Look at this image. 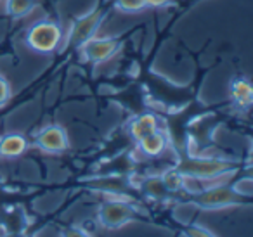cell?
Returning <instances> with one entry per match:
<instances>
[{"label":"cell","instance_id":"cell-1","mask_svg":"<svg viewBox=\"0 0 253 237\" xmlns=\"http://www.w3.org/2000/svg\"><path fill=\"white\" fill-rule=\"evenodd\" d=\"M177 170L186 177L210 180V178H217L229 171H236V164L231 159L218 156H191L180 161L177 164Z\"/></svg>","mask_w":253,"mask_h":237},{"label":"cell","instance_id":"cell-2","mask_svg":"<svg viewBox=\"0 0 253 237\" xmlns=\"http://www.w3.org/2000/svg\"><path fill=\"white\" fill-rule=\"evenodd\" d=\"M61 42V28L52 21H42L33 25L26 33V43L35 52H52Z\"/></svg>","mask_w":253,"mask_h":237},{"label":"cell","instance_id":"cell-3","mask_svg":"<svg viewBox=\"0 0 253 237\" xmlns=\"http://www.w3.org/2000/svg\"><path fill=\"white\" fill-rule=\"evenodd\" d=\"M241 202H243V198L236 194L231 185L220 184V185H213V187L196 194L194 204L201 206V208H208V209H225V208H231V206L241 204Z\"/></svg>","mask_w":253,"mask_h":237},{"label":"cell","instance_id":"cell-4","mask_svg":"<svg viewBox=\"0 0 253 237\" xmlns=\"http://www.w3.org/2000/svg\"><path fill=\"white\" fill-rule=\"evenodd\" d=\"M102 18H104L102 11H92V12H88V14L78 18L77 21L73 23V26H71L70 39H68L70 40V45L80 49L87 40L95 37V33H97L99 26H101V23H102Z\"/></svg>","mask_w":253,"mask_h":237},{"label":"cell","instance_id":"cell-5","mask_svg":"<svg viewBox=\"0 0 253 237\" xmlns=\"http://www.w3.org/2000/svg\"><path fill=\"white\" fill-rule=\"evenodd\" d=\"M134 215L132 206L123 201H108L99 208V220L106 229H120L130 222Z\"/></svg>","mask_w":253,"mask_h":237},{"label":"cell","instance_id":"cell-6","mask_svg":"<svg viewBox=\"0 0 253 237\" xmlns=\"http://www.w3.org/2000/svg\"><path fill=\"white\" fill-rule=\"evenodd\" d=\"M120 49V42L111 37H104V39H95L92 37L90 40L80 47L82 56L87 59L88 63H104L109 57H113Z\"/></svg>","mask_w":253,"mask_h":237},{"label":"cell","instance_id":"cell-7","mask_svg":"<svg viewBox=\"0 0 253 237\" xmlns=\"http://www.w3.org/2000/svg\"><path fill=\"white\" fill-rule=\"evenodd\" d=\"M37 146L42 151H45V153L57 154V153H64L68 149L70 140H68V133L64 132L63 126L50 125L39 132V135H37Z\"/></svg>","mask_w":253,"mask_h":237},{"label":"cell","instance_id":"cell-8","mask_svg":"<svg viewBox=\"0 0 253 237\" xmlns=\"http://www.w3.org/2000/svg\"><path fill=\"white\" fill-rule=\"evenodd\" d=\"M139 149L146 154V156H160L163 151L169 146V139H167L165 132L162 130H156V132L149 133V135L142 137L141 140H137Z\"/></svg>","mask_w":253,"mask_h":237},{"label":"cell","instance_id":"cell-9","mask_svg":"<svg viewBox=\"0 0 253 237\" xmlns=\"http://www.w3.org/2000/svg\"><path fill=\"white\" fill-rule=\"evenodd\" d=\"M28 147V140L19 133H9L0 140V156L4 158H18Z\"/></svg>","mask_w":253,"mask_h":237},{"label":"cell","instance_id":"cell-10","mask_svg":"<svg viewBox=\"0 0 253 237\" xmlns=\"http://www.w3.org/2000/svg\"><path fill=\"white\" fill-rule=\"evenodd\" d=\"M158 130V118L151 113L141 115L130 123V133L135 140H141L142 137L149 135V133Z\"/></svg>","mask_w":253,"mask_h":237},{"label":"cell","instance_id":"cell-11","mask_svg":"<svg viewBox=\"0 0 253 237\" xmlns=\"http://www.w3.org/2000/svg\"><path fill=\"white\" fill-rule=\"evenodd\" d=\"M231 94L232 99L236 101V104L241 106V108H248L252 104V99H253V88L250 85L248 80H234L232 81V87H231Z\"/></svg>","mask_w":253,"mask_h":237},{"label":"cell","instance_id":"cell-12","mask_svg":"<svg viewBox=\"0 0 253 237\" xmlns=\"http://www.w3.org/2000/svg\"><path fill=\"white\" fill-rule=\"evenodd\" d=\"M141 187L144 189L146 194H149L151 198H156V199H162L169 194L167 191L165 184H163L162 177H151V178H146L144 182L141 184Z\"/></svg>","mask_w":253,"mask_h":237},{"label":"cell","instance_id":"cell-13","mask_svg":"<svg viewBox=\"0 0 253 237\" xmlns=\"http://www.w3.org/2000/svg\"><path fill=\"white\" fill-rule=\"evenodd\" d=\"M33 9V0H7V11L14 18H23Z\"/></svg>","mask_w":253,"mask_h":237},{"label":"cell","instance_id":"cell-14","mask_svg":"<svg viewBox=\"0 0 253 237\" xmlns=\"http://www.w3.org/2000/svg\"><path fill=\"white\" fill-rule=\"evenodd\" d=\"M162 180H163V184H165V187L169 192H175V191H180V189H182V173H180L177 168L165 171L163 177H162Z\"/></svg>","mask_w":253,"mask_h":237},{"label":"cell","instance_id":"cell-15","mask_svg":"<svg viewBox=\"0 0 253 237\" xmlns=\"http://www.w3.org/2000/svg\"><path fill=\"white\" fill-rule=\"evenodd\" d=\"M234 189V192L238 196H241L243 199L245 198H250L253 192V182L250 177H245V178H239V182H236L234 185H231Z\"/></svg>","mask_w":253,"mask_h":237},{"label":"cell","instance_id":"cell-16","mask_svg":"<svg viewBox=\"0 0 253 237\" xmlns=\"http://www.w3.org/2000/svg\"><path fill=\"white\" fill-rule=\"evenodd\" d=\"M116 7L125 12H139L146 7L144 0H116Z\"/></svg>","mask_w":253,"mask_h":237},{"label":"cell","instance_id":"cell-17","mask_svg":"<svg viewBox=\"0 0 253 237\" xmlns=\"http://www.w3.org/2000/svg\"><path fill=\"white\" fill-rule=\"evenodd\" d=\"M9 97H11V87L4 77H0V108L9 101Z\"/></svg>","mask_w":253,"mask_h":237},{"label":"cell","instance_id":"cell-18","mask_svg":"<svg viewBox=\"0 0 253 237\" xmlns=\"http://www.w3.org/2000/svg\"><path fill=\"white\" fill-rule=\"evenodd\" d=\"M186 237H215V236L208 229H205V227L194 225L189 227V230L186 232Z\"/></svg>","mask_w":253,"mask_h":237},{"label":"cell","instance_id":"cell-19","mask_svg":"<svg viewBox=\"0 0 253 237\" xmlns=\"http://www.w3.org/2000/svg\"><path fill=\"white\" fill-rule=\"evenodd\" d=\"M63 237H90L85 230L80 229H68L66 232L63 234Z\"/></svg>","mask_w":253,"mask_h":237},{"label":"cell","instance_id":"cell-20","mask_svg":"<svg viewBox=\"0 0 253 237\" xmlns=\"http://www.w3.org/2000/svg\"><path fill=\"white\" fill-rule=\"evenodd\" d=\"M146 2V7H165V5H169L172 0H144Z\"/></svg>","mask_w":253,"mask_h":237}]
</instances>
